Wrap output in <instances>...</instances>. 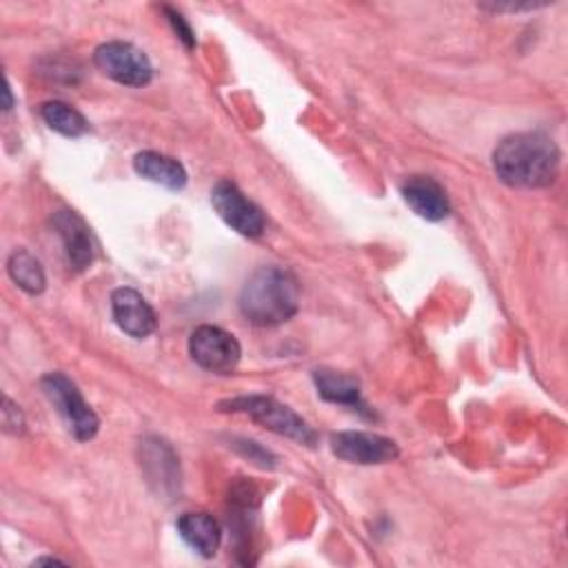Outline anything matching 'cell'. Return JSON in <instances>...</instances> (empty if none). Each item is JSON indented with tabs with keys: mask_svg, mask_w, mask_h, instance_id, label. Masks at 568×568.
<instances>
[{
	"mask_svg": "<svg viewBox=\"0 0 568 568\" xmlns=\"http://www.w3.org/2000/svg\"><path fill=\"white\" fill-rule=\"evenodd\" d=\"M561 153L552 138L539 131L513 133L493 151L497 178L517 189L550 186L559 173Z\"/></svg>",
	"mask_w": 568,
	"mask_h": 568,
	"instance_id": "obj_1",
	"label": "cell"
},
{
	"mask_svg": "<svg viewBox=\"0 0 568 568\" xmlns=\"http://www.w3.org/2000/svg\"><path fill=\"white\" fill-rule=\"evenodd\" d=\"M237 304L253 326H277L297 313L300 284L286 268L262 266L244 282Z\"/></svg>",
	"mask_w": 568,
	"mask_h": 568,
	"instance_id": "obj_2",
	"label": "cell"
},
{
	"mask_svg": "<svg viewBox=\"0 0 568 568\" xmlns=\"http://www.w3.org/2000/svg\"><path fill=\"white\" fill-rule=\"evenodd\" d=\"M220 410L244 413L260 426L306 446H313L317 439L315 430L293 408H288L286 404L268 395H244V397L226 399L220 404Z\"/></svg>",
	"mask_w": 568,
	"mask_h": 568,
	"instance_id": "obj_3",
	"label": "cell"
},
{
	"mask_svg": "<svg viewBox=\"0 0 568 568\" xmlns=\"http://www.w3.org/2000/svg\"><path fill=\"white\" fill-rule=\"evenodd\" d=\"M42 390L55 406L75 439L89 442L100 428V419L93 408L84 402L78 386L62 373H49L42 377Z\"/></svg>",
	"mask_w": 568,
	"mask_h": 568,
	"instance_id": "obj_4",
	"label": "cell"
},
{
	"mask_svg": "<svg viewBox=\"0 0 568 568\" xmlns=\"http://www.w3.org/2000/svg\"><path fill=\"white\" fill-rule=\"evenodd\" d=\"M93 62L106 78L126 87H144L153 78L151 60L131 42H102L93 51Z\"/></svg>",
	"mask_w": 568,
	"mask_h": 568,
	"instance_id": "obj_5",
	"label": "cell"
},
{
	"mask_svg": "<svg viewBox=\"0 0 568 568\" xmlns=\"http://www.w3.org/2000/svg\"><path fill=\"white\" fill-rule=\"evenodd\" d=\"M189 353L193 362L211 373H231L242 355L235 335L220 326L202 324L189 337Z\"/></svg>",
	"mask_w": 568,
	"mask_h": 568,
	"instance_id": "obj_6",
	"label": "cell"
},
{
	"mask_svg": "<svg viewBox=\"0 0 568 568\" xmlns=\"http://www.w3.org/2000/svg\"><path fill=\"white\" fill-rule=\"evenodd\" d=\"M211 204L215 213L240 235L260 237L264 233L266 222L262 211L231 180H220L211 189Z\"/></svg>",
	"mask_w": 568,
	"mask_h": 568,
	"instance_id": "obj_7",
	"label": "cell"
},
{
	"mask_svg": "<svg viewBox=\"0 0 568 568\" xmlns=\"http://www.w3.org/2000/svg\"><path fill=\"white\" fill-rule=\"evenodd\" d=\"M331 450L339 459L359 466L388 464L399 457V448L390 437L366 430H342L331 437Z\"/></svg>",
	"mask_w": 568,
	"mask_h": 568,
	"instance_id": "obj_8",
	"label": "cell"
},
{
	"mask_svg": "<svg viewBox=\"0 0 568 568\" xmlns=\"http://www.w3.org/2000/svg\"><path fill=\"white\" fill-rule=\"evenodd\" d=\"M111 313L120 331L135 339L149 337L158 326V317L151 304L142 297V293L129 286H120L111 293Z\"/></svg>",
	"mask_w": 568,
	"mask_h": 568,
	"instance_id": "obj_9",
	"label": "cell"
},
{
	"mask_svg": "<svg viewBox=\"0 0 568 568\" xmlns=\"http://www.w3.org/2000/svg\"><path fill=\"white\" fill-rule=\"evenodd\" d=\"M53 226L64 244L67 260L73 271H84L93 262L95 248H93V237L87 226V222L69 209H60L53 215Z\"/></svg>",
	"mask_w": 568,
	"mask_h": 568,
	"instance_id": "obj_10",
	"label": "cell"
},
{
	"mask_svg": "<svg viewBox=\"0 0 568 568\" xmlns=\"http://www.w3.org/2000/svg\"><path fill=\"white\" fill-rule=\"evenodd\" d=\"M402 195L406 204L428 222H439L450 211V202L444 186L428 175H410L402 184Z\"/></svg>",
	"mask_w": 568,
	"mask_h": 568,
	"instance_id": "obj_11",
	"label": "cell"
},
{
	"mask_svg": "<svg viewBox=\"0 0 568 568\" xmlns=\"http://www.w3.org/2000/svg\"><path fill=\"white\" fill-rule=\"evenodd\" d=\"M178 532L202 557H213L222 541L220 524L209 513H184L178 519Z\"/></svg>",
	"mask_w": 568,
	"mask_h": 568,
	"instance_id": "obj_12",
	"label": "cell"
},
{
	"mask_svg": "<svg viewBox=\"0 0 568 568\" xmlns=\"http://www.w3.org/2000/svg\"><path fill=\"white\" fill-rule=\"evenodd\" d=\"M133 169L140 178H144L153 184L173 189V191H178L186 184L184 166L175 158H169L158 151H140L133 158Z\"/></svg>",
	"mask_w": 568,
	"mask_h": 568,
	"instance_id": "obj_13",
	"label": "cell"
},
{
	"mask_svg": "<svg viewBox=\"0 0 568 568\" xmlns=\"http://www.w3.org/2000/svg\"><path fill=\"white\" fill-rule=\"evenodd\" d=\"M315 388L322 399L348 406L353 410H364L362 404V393H359V382L353 375L331 371V368H320L313 373Z\"/></svg>",
	"mask_w": 568,
	"mask_h": 568,
	"instance_id": "obj_14",
	"label": "cell"
},
{
	"mask_svg": "<svg viewBox=\"0 0 568 568\" xmlns=\"http://www.w3.org/2000/svg\"><path fill=\"white\" fill-rule=\"evenodd\" d=\"M7 271H9V277L22 291H27L31 295L42 293L47 286V277H44V268H42L40 260L24 248H18L11 253V257L7 262Z\"/></svg>",
	"mask_w": 568,
	"mask_h": 568,
	"instance_id": "obj_15",
	"label": "cell"
},
{
	"mask_svg": "<svg viewBox=\"0 0 568 568\" xmlns=\"http://www.w3.org/2000/svg\"><path fill=\"white\" fill-rule=\"evenodd\" d=\"M40 115L47 122L49 129L58 131L67 138H80L89 131V122L80 111H75L71 104L60 100H49L40 106Z\"/></svg>",
	"mask_w": 568,
	"mask_h": 568,
	"instance_id": "obj_16",
	"label": "cell"
},
{
	"mask_svg": "<svg viewBox=\"0 0 568 568\" xmlns=\"http://www.w3.org/2000/svg\"><path fill=\"white\" fill-rule=\"evenodd\" d=\"M2 424H4V430H9V433H22V426H24V419H22V413L18 410V406L9 399V397H4V408H2Z\"/></svg>",
	"mask_w": 568,
	"mask_h": 568,
	"instance_id": "obj_17",
	"label": "cell"
},
{
	"mask_svg": "<svg viewBox=\"0 0 568 568\" xmlns=\"http://www.w3.org/2000/svg\"><path fill=\"white\" fill-rule=\"evenodd\" d=\"M164 11H166V16H169V20H171V24H173V29H175V33L184 40V44H186V47H193V44H195V38H193L191 27L184 22V18H182L178 11L169 9V7H164Z\"/></svg>",
	"mask_w": 568,
	"mask_h": 568,
	"instance_id": "obj_18",
	"label": "cell"
},
{
	"mask_svg": "<svg viewBox=\"0 0 568 568\" xmlns=\"http://www.w3.org/2000/svg\"><path fill=\"white\" fill-rule=\"evenodd\" d=\"M11 109V91H9V84H4V111Z\"/></svg>",
	"mask_w": 568,
	"mask_h": 568,
	"instance_id": "obj_19",
	"label": "cell"
}]
</instances>
